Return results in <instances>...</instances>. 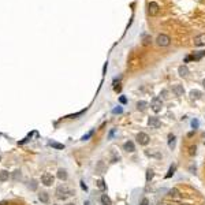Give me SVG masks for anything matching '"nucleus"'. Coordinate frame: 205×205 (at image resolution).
Listing matches in <instances>:
<instances>
[{"instance_id": "nucleus-18", "label": "nucleus", "mask_w": 205, "mask_h": 205, "mask_svg": "<svg viewBox=\"0 0 205 205\" xmlns=\"http://www.w3.org/2000/svg\"><path fill=\"white\" fill-rule=\"evenodd\" d=\"M148 107V102L146 101H138L137 102V108H138L139 111H145Z\"/></svg>"}, {"instance_id": "nucleus-42", "label": "nucleus", "mask_w": 205, "mask_h": 205, "mask_svg": "<svg viewBox=\"0 0 205 205\" xmlns=\"http://www.w3.org/2000/svg\"><path fill=\"white\" fill-rule=\"evenodd\" d=\"M55 205H56V204H55Z\"/></svg>"}, {"instance_id": "nucleus-30", "label": "nucleus", "mask_w": 205, "mask_h": 205, "mask_svg": "<svg viewBox=\"0 0 205 205\" xmlns=\"http://www.w3.org/2000/svg\"><path fill=\"white\" fill-rule=\"evenodd\" d=\"M139 205H149V200H148V198H142L141 202H139Z\"/></svg>"}, {"instance_id": "nucleus-34", "label": "nucleus", "mask_w": 205, "mask_h": 205, "mask_svg": "<svg viewBox=\"0 0 205 205\" xmlns=\"http://www.w3.org/2000/svg\"><path fill=\"white\" fill-rule=\"evenodd\" d=\"M161 94H163V97H164V98H168V96H167L168 92H167V90H163V93H161Z\"/></svg>"}, {"instance_id": "nucleus-35", "label": "nucleus", "mask_w": 205, "mask_h": 205, "mask_svg": "<svg viewBox=\"0 0 205 205\" xmlns=\"http://www.w3.org/2000/svg\"><path fill=\"white\" fill-rule=\"evenodd\" d=\"M149 40H151L149 37H145V40H144V44H145V45H148V44H149Z\"/></svg>"}, {"instance_id": "nucleus-24", "label": "nucleus", "mask_w": 205, "mask_h": 205, "mask_svg": "<svg viewBox=\"0 0 205 205\" xmlns=\"http://www.w3.org/2000/svg\"><path fill=\"white\" fill-rule=\"evenodd\" d=\"M204 55H205V51H201V52H198L197 55H193L192 59H193V60H198V59H201Z\"/></svg>"}, {"instance_id": "nucleus-11", "label": "nucleus", "mask_w": 205, "mask_h": 205, "mask_svg": "<svg viewBox=\"0 0 205 205\" xmlns=\"http://www.w3.org/2000/svg\"><path fill=\"white\" fill-rule=\"evenodd\" d=\"M123 149H125L126 152H134L135 151V146H134V144L131 142V141H127V142H125V145H123Z\"/></svg>"}, {"instance_id": "nucleus-17", "label": "nucleus", "mask_w": 205, "mask_h": 205, "mask_svg": "<svg viewBox=\"0 0 205 205\" xmlns=\"http://www.w3.org/2000/svg\"><path fill=\"white\" fill-rule=\"evenodd\" d=\"M101 204L102 205H112L111 198H109L107 194H102V196H101Z\"/></svg>"}, {"instance_id": "nucleus-25", "label": "nucleus", "mask_w": 205, "mask_h": 205, "mask_svg": "<svg viewBox=\"0 0 205 205\" xmlns=\"http://www.w3.org/2000/svg\"><path fill=\"white\" fill-rule=\"evenodd\" d=\"M97 187L100 189V190H105V183H104L102 179H98L97 181Z\"/></svg>"}, {"instance_id": "nucleus-27", "label": "nucleus", "mask_w": 205, "mask_h": 205, "mask_svg": "<svg viewBox=\"0 0 205 205\" xmlns=\"http://www.w3.org/2000/svg\"><path fill=\"white\" fill-rule=\"evenodd\" d=\"M13 178L15 179V181H18V179L21 178V171H19V169H17V171H14V175H13Z\"/></svg>"}, {"instance_id": "nucleus-33", "label": "nucleus", "mask_w": 205, "mask_h": 205, "mask_svg": "<svg viewBox=\"0 0 205 205\" xmlns=\"http://www.w3.org/2000/svg\"><path fill=\"white\" fill-rule=\"evenodd\" d=\"M192 127H193V129H197V127H198V121H193L192 122Z\"/></svg>"}, {"instance_id": "nucleus-12", "label": "nucleus", "mask_w": 205, "mask_h": 205, "mask_svg": "<svg viewBox=\"0 0 205 205\" xmlns=\"http://www.w3.org/2000/svg\"><path fill=\"white\" fill-rule=\"evenodd\" d=\"M8 178H10L8 171H6V169L0 171V182H6V181H8Z\"/></svg>"}, {"instance_id": "nucleus-15", "label": "nucleus", "mask_w": 205, "mask_h": 205, "mask_svg": "<svg viewBox=\"0 0 205 205\" xmlns=\"http://www.w3.org/2000/svg\"><path fill=\"white\" fill-rule=\"evenodd\" d=\"M168 146H169V149H174L175 148V135L174 134H168Z\"/></svg>"}, {"instance_id": "nucleus-7", "label": "nucleus", "mask_w": 205, "mask_h": 205, "mask_svg": "<svg viewBox=\"0 0 205 205\" xmlns=\"http://www.w3.org/2000/svg\"><path fill=\"white\" fill-rule=\"evenodd\" d=\"M148 125L151 126V127H153V129H159L161 126V122L159 118H156V116H151V118L148 119Z\"/></svg>"}, {"instance_id": "nucleus-26", "label": "nucleus", "mask_w": 205, "mask_h": 205, "mask_svg": "<svg viewBox=\"0 0 205 205\" xmlns=\"http://www.w3.org/2000/svg\"><path fill=\"white\" fill-rule=\"evenodd\" d=\"M93 133H94V131H93V130H92V131H89V133H88V134H85V135H84V137H82V138H81V139H82V141H86V139H89L90 137L93 135Z\"/></svg>"}, {"instance_id": "nucleus-22", "label": "nucleus", "mask_w": 205, "mask_h": 205, "mask_svg": "<svg viewBox=\"0 0 205 205\" xmlns=\"http://www.w3.org/2000/svg\"><path fill=\"white\" fill-rule=\"evenodd\" d=\"M190 96H192V98H200L201 97V92L200 90H192V92H190Z\"/></svg>"}, {"instance_id": "nucleus-13", "label": "nucleus", "mask_w": 205, "mask_h": 205, "mask_svg": "<svg viewBox=\"0 0 205 205\" xmlns=\"http://www.w3.org/2000/svg\"><path fill=\"white\" fill-rule=\"evenodd\" d=\"M38 198H40L41 202H45V204L49 201V196H48V193L47 192H41L40 194H38Z\"/></svg>"}, {"instance_id": "nucleus-10", "label": "nucleus", "mask_w": 205, "mask_h": 205, "mask_svg": "<svg viewBox=\"0 0 205 205\" xmlns=\"http://www.w3.org/2000/svg\"><path fill=\"white\" fill-rule=\"evenodd\" d=\"M169 197H171L172 200H179V198H181V193H179L178 189H171V190H169Z\"/></svg>"}, {"instance_id": "nucleus-19", "label": "nucleus", "mask_w": 205, "mask_h": 205, "mask_svg": "<svg viewBox=\"0 0 205 205\" xmlns=\"http://www.w3.org/2000/svg\"><path fill=\"white\" fill-rule=\"evenodd\" d=\"M155 176V172H153V169H146V182H151L152 179Z\"/></svg>"}, {"instance_id": "nucleus-4", "label": "nucleus", "mask_w": 205, "mask_h": 205, "mask_svg": "<svg viewBox=\"0 0 205 205\" xmlns=\"http://www.w3.org/2000/svg\"><path fill=\"white\" fill-rule=\"evenodd\" d=\"M148 14L151 15V17H155L159 14V4H157L156 1H151L149 4H148Z\"/></svg>"}, {"instance_id": "nucleus-6", "label": "nucleus", "mask_w": 205, "mask_h": 205, "mask_svg": "<svg viewBox=\"0 0 205 205\" xmlns=\"http://www.w3.org/2000/svg\"><path fill=\"white\" fill-rule=\"evenodd\" d=\"M149 135L146 133H138L137 134V141H138L139 145H148L149 144Z\"/></svg>"}, {"instance_id": "nucleus-29", "label": "nucleus", "mask_w": 205, "mask_h": 205, "mask_svg": "<svg viewBox=\"0 0 205 205\" xmlns=\"http://www.w3.org/2000/svg\"><path fill=\"white\" fill-rule=\"evenodd\" d=\"M189 151H190V152H189V153H190V155H192V156H193V155H196L197 146H196V145H194V146H190V148H189Z\"/></svg>"}, {"instance_id": "nucleus-40", "label": "nucleus", "mask_w": 205, "mask_h": 205, "mask_svg": "<svg viewBox=\"0 0 205 205\" xmlns=\"http://www.w3.org/2000/svg\"><path fill=\"white\" fill-rule=\"evenodd\" d=\"M202 85H204V88H205V79H204V81H202Z\"/></svg>"}, {"instance_id": "nucleus-14", "label": "nucleus", "mask_w": 205, "mask_h": 205, "mask_svg": "<svg viewBox=\"0 0 205 205\" xmlns=\"http://www.w3.org/2000/svg\"><path fill=\"white\" fill-rule=\"evenodd\" d=\"M178 73H179V75L181 77H186L187 74H189V68H187L186 66H179Z\"/></svg>"}, {"instance_id": "nucleus-38", "label": "nucleus", "mask_w": 205, "mask_h": 205, "mask_svg": "<svg viewBox=\"0 0 205 205\" xmlns=\"http://www.w3.org/2000/svg\"><path fill=\"white\" fill-rule=\"evenodd\" d=\"M84 205H90V204H89V202H88V201H86V202H85V204H84Z\"/></svg>"}, {"instance_id": "nucleus-32", "label": "nucleus", "mask_w": 205, "mask_h": 205, "mask_svg": "<svg viewBox=\"0 0 205 205\" xmlns=\"http://www.w3.org/2000/svg\"><path fill=\"white\" fill-rule=\"evenodd\" d=\"M81 187H82V190H85V192H86V190H88V186H86V185H85V182L84 181H81Z\"/></svg>"}, {"instance_id": "nucleus-5", "label": "nucleus", "mask_w": 205, "mask_h": 205, "mask_svg": "<svg viewBox=\"0 0 205 205\" xmlns=\"http://www.w3.org/2000/svg\"><path fill=\"white\" fill-rule=\"evenodd\" d=\"M41 183H43L44 186H51V185L54 183V176L51 174H48V172H45V174H43V176H41Z\"/></svg>"}, {"instance_id": "nucleus-1", "label": "nucleus", "mask_w": 205, "mask_h": 205, "mask_svg": "<svg viewBox=\"0 0 205 205\" xmlns=\"http://www.w3.org/2000/svg\"><path fill=\"white\" fill-rule=\"evenodd\" d=\"M74 194V192L73 190H70V189H67V187L64 186H59L58 189H56V197H58L59 200H66L67 197H70Z\"/></svg>"}, {"instance_id": "nucleus-31", "label": "nucleus", "mask_w": 205, "mask_h": 205, "mask_svg": "<svg viewBox=\"0 0 205 205\" xmlns=\"http://www.w3.org/2000/svg\"><path fill=\"white\" fill-rule=\"evenodd\" d=\"M119 101H121L122 104H126V102H127V98H126L125 96H121V97H119Z\"/></svg>"}, {"instance_id": "nucleus-3", "label": "nucleus", "mask_w": 205, "mask_h": 205, "mask_svg": "<svg viewBox=\"0 0 205 205\" xmlns=\"http://www.w3.org/2000/svg\"><path fill=\"white\" fill-rule=\"evenodd\" d=\"M152 109H153V112H160L161 111V107H163V101H161L160 97H155L153 100H152V104H151Z\"/></svg>"}, {"instance_id": "nucleus-23", "label": "nucleus", "mask_w": 205, "mask_h": 205, "mask_svg": "<svg viewBox=\"0 0 205 205\" xmlns=\"http://www.w3.org/2000/svg\"><path fill=\"white\" fill-rule=\"evenodd\" d=\"M37 186H38V183H37V181H31V182H29V189L30 190H37Z\"/></svg>"}, {"instance_id": "nucleus-41", "label": "nucleus", "mask_w": 205, "mask_h": 205, "mask_svg": "<svg viewBox=\"0 0 205 205\" xmlns=\"http://www.w3.org/2000/svg\"><path fill=\"white\" fill-rule=\"evenodd\" d=\"M0 160H1V157H0Z\"/></svg>"}, {"instance_id": "nucleus-16", "label": "nucleus", "mask_w": 205, "mask_h": 205, "mask_svg": "<svg viewBox=\"0 0 205 205\" xmlns=\"http://www.w3.org/2000/svg\"><path fill=\"white\" fill-rule=\"evenodd\" d=\"M58 178L60 179V181H66L67 179V172H66V169H63V168H60L58 171Z\"/></svg>"}, {"instance_id": "nucleus-9", "label": "nucleus", "mask_w": 205, "mask_h": 205, "mask_svg": "<svg viewBox=\"0 0 205 205\" xmlns=\"http://www.w3.org/2000/svg\"><path fill=\"white\" fill-rule=\"evenodd\" d=\"M172 92H174L176 96H183V93H185V89H183L182 85H175L174 88H172Z\"/></svg>"}, {"instance_id": "nucleus-39", "label": "nucleus", "mask_w": 205, "mask_h": 205, "mask_svg": "<svg viewBox=\"0 0 205 205\" xmlns=\"http://www.w3.org/2000/svg\"><path fill=\"white\" fill-rule=\"evenodd\" d=\"M66 205H74V204H73V202H68V204H66Z\"/></svg>"}, {"instance_id": "nucleus-36", "label": "nucleus", "mask_w": 205, "mask_h": 205, "mask_svg": "<svg viewBox=\"0 0 205 205\" xmlns=\"http://www.w3.org/2000/svg\"><path fill=\"white\" fill-rule=\"evenodd\" d=\"M114 134H115V130H112L111 133H109V135H108V138H112V137H114Z\"/></svg>"}, {"instance_id": "nucleus-21", "label": "nucleus", "mask_w": 205, "mask_h": 205, "mask_svg": "<svg viewBox=\"0 0 205 205\" xmlns=\"http://www.w3.org/2000/svg\"><path fill=\"white\" fill-rule=\"evenodd\" d=\"M175 168H176L175 165H171V167H169V169H168V172L165 174V178H167V179H168V178H171V176L174 175V172H175Z\"/></svg>"}, {"instance_id": "nucleus-2", "label": "nucleus", "mask_w": 205, "mask_h": 205, "mask_svg": "<svg viewBox=\"0 0 205 205\" xmlns=\"http://www.w3.org/2000/svg\"><path fill=\"white\" fill-rule=\"evenodd\" d=\"M156 43H157V45H160V47H168L169 43H171V38H169L167 34H159L156 38Z\"/></svg>"}, {"instance_id": "nucleus-37", "label": "nucleus", "mask_w": 205, "mask_h": 205, "mask_svg": "<svg viewBox=\"0 0 205 205\" xmlns=\"http://www.w3.org/2000/svg\"><path fill=\"white\" fill-rule=\"evenodd\" d=\"M0 205H7V201H1V202H0Z\"/></svg>"}, {"instance_id": "nucleus-28", "label": "nucleus", "mask_w": 205, "mask_h": 205, "mask_svg": "<svg viewBox=\"0 0 205 205\" xmlns=\"http://www.w3.org/2000/svg\"><path fill=\"white\" fill-rule=\"evenodd\" d=\"M112 112H114V114H122V112H123V108H122V107H116V108L112 109Z\"/></svg>"}, {"instance_id": "nucleus-8", "label": "nucleus", "mask_w": 205, "mask_h": 205, "mask_svg": "<svg viewBox=\"0 0 205 205\" xmlns=\"http://www.w3.org/2000/svg\"><path fill=\"white\" fill-rule=\"evenodd\" d=\"M194 45H196V47H202V45H205V33L198 34V36L194 37Z\"/></svg>"}, {"instance_id": "nucleus-20", "label": "nucleus", "mask_w": 205, "mask_h": 205, "mask_svg": "<svg viewBox=\"0 0 205 205\" xmlns=\"http://www.w3.org/2000/svg\"><path fill=\"white\" fill-rule=\"evenodd\" d=\"M49 145H51L52 148H55V149H64V145H63V144L55 142V141H51V142H49Z\"/></svg>"}]
</instances>
